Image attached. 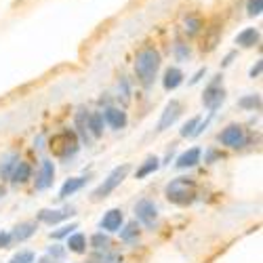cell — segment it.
Instances as JSON below:
<instances>
[{
  "instance_id": "6da1fadb",
  "label": "cell",
  "mask_w": 263,
  "mask_h": 263,
  "mask_svg": "<svg viewBox=\"0 0 263 263\" xmlns=\"http://www.w3.org/2000/svg\"><path fill=\"white\" fill-rule=\"evenodd\" d=\"M158 68H160V53L154 49V47H147L143 51L137 53V59H135V74L139 78V82L143 86H152L156 80V74H158Z\"/></svg>"
},
{
  "instance_id": "7a4b0ae2",
  "label": "cell",
  "mask_w": 263,
  "mask_h": 263,
  "mask_svg": "<svg viewBox=\"0 0 263 263\" xmlns=\"http://www.w3.org/2000/svg\"><path fill=\"white\" fill-rule=\"evenodd\" d=\"M196 194H198V190H196V183L190 179V177H177L166 183L164 187V196L166 200L177 204V206H187L196 200Z\"/></svg>"
},
{
  "instance_id": "3957f363",
  "label": "cell",
  "mask_w": 263,
  "mask_h": 263,
  "mask_svg": "<svg viewBox=\"0 0 263 263\" xmlns=\"http://www.w3.org/2000/svg\"><path fill=\"white\" fill-rule=\"evenodd\" d=\"M49 147L53 152V156H57L59 160H68L72 156H76V152L80 147V139L76 135V130L72 128H63L61 133L53 135L49 141Z\"/></svg>"
},
{
  "instance_id": "277c9868",
  "label": "cell",
  "mask_w": 263,
  "mask_h": 263,
  "mask_svg": "<svg viewBox=\"0 0 263 263\" xmlns=\"http://www.w3.org/2000/svg\"><path fill=\"white\" fill-rule=\"evenodd\" d=\"M128 171H130V166L128 164H122V166H116L112 173L107 175V177L103 179V183L99 185V187H95V192L91 194L93 196V200H101V198H107L109 194H112L124 179H126V175H128Z\"/></svg>"
},
{
  "instance_id": "5b68a950",
  "label": "cell",
  "mask_w": 263,
  "mask_h": 263,
  "mask_svg": "<svg viewBox=\"0 0 263 263\" xmlns=\"http://www.w3.org/2000/svg\"><path fill=\"white\" fill-rule=\"evenodd\" d=\"M223 101H226V89L221 86V76H215V80L206 86L204 93H202V103H204L206 109L215 112V109Z\"/></svg>"
},
{
  "instance_id": "8992f818",
  "label": "cell",
  "mask_w": 263,
  "mask_h": 263,
  "mask_svg": "<svg viewBox=\"0 0 263 263\" xmlns=\"http://www.w3.org/2000/svg\"><path fill=\"white\" fill-rule=\"evenodd\" d=\"M219 141L232 149H238V147L247 145V133L240 124H228L221 133H219Z\"/></svg>"
},
{
  "instance_id": "52a82bcc",
  "label": "cell",
  "mask_w": 263,
  "mask_h": 263,
  "mask_svg": "<svg viewBox=\"0 0 263 263\" xmlns=\"http://www.w3.org/2000/svg\"><path fill=\"white\" fill-rule=\"evenodd\" d=\"M135 217H137V221L143 223L145 228H154L158 223V206L152 200L143 198L135 204Z\"/></svg>"
},
{
  "instance_id": "ba28073f",
  "label": "cell",
  "mask_w": 263,
  "mask_h": 263,
  "mask_svg": "<svg viewBox=\"0 0 263 263\" xmlns=\"http://www.w3.org/2000/svg\"><path fill=\"white\" fill-rule=\"evenodd\" d=\"M179 116H181V103H179L177 99H171V101L166 103V107H164L160 120H158V130L162 133V130L171 128L175 122H177Z\"/></svg>"
},
{
  "instance_id": "9c48e42d",
  "label": "cell",
  "mask_w": 263,
  "mask_h": 263,
  "mask_svg": "<svg viewBox=\"0 0 263 263\" xmlns=\"http://www.w3.org/2000/svg\"><path fill=\"white\" fill-rule=\"evenodd\" d=\"M122 221H124V215L120 209H109L99 221V228L105 232V234H114L122 228Z\"/></svg>"
},
{
  "instance_id": "30bf717a",
  "label": "cell",
  "mask_w": 263,
  "mask_h": 263,
  "mask_svg": "<svg viewBox=\"0 0 263 263\" xmlns=\"http://www.w3.org/2000/svg\"><path fill=\"white\" fill-rule=\"evenodd\" d=\"M74 215V209H59V211H51V209H42L38 213V221L47 223V226H57L61 221H65V219H70Z\"/></svg>"
},
{
  "instance_id": "8fae6325",
  "label": "cell",
  "mask_w": 263,
  "mask_h": 263,
  "mask_svg": "<svg viewBox=\"0 0 263 263\" xmlns=\"http://www.w3.org/2000/svg\"><path fill=\"white\" fill-rule=\"evenodd\" d=\"M53 179H55V164L51 160H42L40 173H38V177H36V190H40V192L49 190L53 185Z\"/></svg>"
},
{
  "instance_id": "7c38bea8",
  "label": "cell",
  "mask_w": 263,
  "mask_h": 263,
  "mask_svg": "<svg viewBox=\"0 0 263 263\" xmlns=\"http://www.w3.org/2000/svg\"><path fill=\"white\" fill-rule=\"evenodd\" d=\"M101 116H103V122L105 124H109V126L116 128V130L124 128L126 122H128L126 112H124V109H120V107H105V112Z\"/></svg>"
},
{
  "instance_id": "4fadbf2b",
  "label": "cell",
  "mask_w": 263,
  "mask_h": 263,
  "mask_svg": "<svg viewBox=\"0 0 263 263\" xmlns=\"http://www.w3.org/2000/svg\"><path fill=\"white\" fill-rule=\"evenodd\" d=\"M200 156H202V149L200 147H190L185 149L183 154L177 156V162H175V166L177 168H192L200 162Z\"/></svg>"
},
{
  "instance_id": "5bb4252c",
  "label": "cell",
  "mask_w": 263,
  "mask_h": 263,
  "mask_svg": "<svg viewBox=\"0 0 263 263\" xmlns=\"http://www.w3.org/2000/svg\"><path fill=\"white\" fill-rule=\"evenodd\" d=\"M259 30H255V28H247V30H242L238 36H236V45H240L242 49H251V47H255V45H259Z\"/></svg>"
},
{
  "instance_id": "9a60e30c",
  "label": "cell",
  "mask_w": 263,
  "mask_h": 263,
  "mask_svg": "<svg viewBox=\"0 0 263 263\" xmlns=\"http://www.w3.org/2000/svg\"><path fill=\"white\" fill-rule=\"evenodd\" d=\"M86 181H89L86 177H72V179H68V181L61 185V190H59V198L63 200V198H68V196L80 192V190L86 185Z\"/></svg>"
},
{
  "instance_id": "2e32d148",
  "label": "cell",
  "mask_w": 263,
  "mask_h": 263,
  "mask_svg": "<svg viewBox=\"0 0 263 263\" xmlns=\"http://www.w3.org/2000/svg\"><path fill=\"white\" fill-rule=\"evenodd\" d=\"M183 82V72L179 68H168L164 72V78H162V86L166 91H175L177 86Z\"/></svg>"
},
{
  "instance_id": "e0dca14e",
  "label": "cell",
  "mask_w": 263,
  "mask_h": 263,
  "mask_svg": "<svg viewBox=\"0 0 263 263\" xmlns=\"http://www.w3.org/2000/svg\"><path fill=\"white\" fill-rule=\"evenodd\" d=\"M30 177H32V166H30L28 162H21V160H19V162L15 164V168H13V173H11L9 179H11L13 183H26Z\"/></svg>"
},
{
  "instance_id": "ac0fdd59",
  "label": "cell",
  "mask_w": 263,
  "mask_h": 263,
  "mask_svg": "<svg viewBox=\"0 0 263 263\" xmlns=\"http://www.w3.org/2000/svg\"><path fill=\"white\" fill-rule=\"evenodd\" d=\"M36 234V221H24V223H19L15 228V232L11 234L15 240H19V242H26L28 238H32Z\"/></svg>"
},
{
  "instance_id": "d6986e66",
  "label": "cell",
  "mask_w": 263,
  "mask_h": 263,
  "mask_svg": "<svg viewBox=\"0 0 263 263\" xmlns=\"http://www.w3.org/2000/svg\"><path fill=\"white\" fill-rule=\"evenodd\" d=\"M76 128H78L80 139L89 143V139H91V133H89V114H86L84 109H78V112H76Z\"/></svg>"
},
{
  "instance_id": "ffe728a7",
  "label": "cell",
  "mask_w": 263,
  "mask_h": 263,
  "mask_svg": "<svg viewBox=\"0 0 263 263\" xmlns=\"http://www.w3.org/2000/svg\"><path fill=\"white\" fill-rule=\"evenodd\" d=\"M160 168V158L158 156H149V158H145V162L137 168V173H135V177L137 179H145L147 175H152V173H156Z\"/></svg>"
},
{
  "instance_id": "44dd1931",
  "label": "cell",
  "mask_w": 263,
  "mask_h": 263,
  "mask_svg": "<svg viewBox=\"0 0 263 263\" xmlns=\"http://www.w3.org/2000/svg\"><path fill=\"white\" fill-rule=\"evenodd\" d=\"M68 249H70L72 253H76V255L86 253V238H84V234H80V232L70 234V236H68Z\"/></svg>"
},
{
  "instance_id": "7402d4cb",
  "label": "cell",
  "mask_w": 263,
  "mask_h": 263,
  "mask_svg": "<svg viewBox=\"0 0 263 263\" xmlns=\"http://www.w3.org/2000/svg\"><path fill=\"white\" fill-rule=\"evenodd\" d=\"M17 162H19L17 154H7L3 160H0V179H9Z\"/></svg>"
},
{
  "instance_id": "603a6c76",
  "label": "cell",
  "mask_w": 263,
  "mask_h": 263,
  "mask_svg": "<svg viewBox=\"0 0 263 263\" xmlns=\"http://www.w3.org/2000/svg\"><path fill=\"white\" fill-rule=\"evenodd\" d=\"M89 133L95 137V139H99L101 135H103V116L101 114H89Z\"/></svg>"
},
{
  "instance_id": "cb8c5ba5",
  "label": "cell",
  "mask_w": 263,
  "mask_h": 263,
  "mask_svg": "<svg viewBox=\"0 0 263 263\" xmlns=\"http://www.w3.org/2000/svg\"><path fill=\"white\" fill-rule=\"evenodd\" d=\"M238 105L242 109H259L261 107V97L259 93H251V95H245L238 99Z\"/></svg>"
},
{
  "instance_id": "d4e9b609",
  "label": "cell",
  "mask_w": 263,
  "mask_h": 263,
  "mask_svg": "<svg viewBox=\"0 0 263 263\" xmlns=\"http://www.w3.org/2000/svg\"><path fill=\"white\" fill-rule=\"evenodd\" d=\"M118 232H120V238L124 240V242H133V240L139 238V226H137V221L126 223V228L124 230H118Z\"/></svg>"
},
{
  "instance_id": "484cf974",
  "label": "cell",
  "mask_w": 263,
  "mask_h": 263,
  "mask_svg": "<svg viewBox=\"0 0 263 263\" xmlns=\"http://www.w3.org/2000/svg\"><path fill=\"white\" fill-rule=\"evenodd\" d=\"M91 247H93L95 251H107V247H109V236L103 234V232H97V234L91 238Z\"/></svg>"
},
{
  "instance_id": "4316f807",
  "label": "cell",
  "mask_w": 263,
  "mask_h": 263,
  "mask_svg": "<svg viewBox=\"0 0 263 263\" xmlns=\"http://www.w3.org/2000/svg\"><path fill=\"white\" fill-rule=\"evenodd\" d=\"M200 28H202V21L198 19V17H187L185 19V34L187 36H196V34H198L200 32Z\"/></svg>"
},
{
  "instance_id": "83f0119b",
  "label": "cell",
  "mask_w": 263,
  "mask_h": 263,
  "mask_svg": "<svg viewBox=\"0 0 263 263\" xmlns=\"http://www.w3.org/2000/svg\"><path fill=\"white\" fill-rule=\"evenodd\" d=\"M198 122H200V118H190L183 124V128L179 130V135L181 137H194V130H196V126H198Z\"/></svg>"
},
{
  "instance_id": "f1b7e54d",
  "label": "cell",
  "mask_w": 263,
  "mask_h": 263,
  "mask_svg": "<svg viewBox=\"0 0 263 263\" xmlns=\"http://www.w3.org/2000/svg\"><path fill=\"white\" fill-rule=\"evenodd\" d=\"M74 230H78V223H70V226H63V228H59V230H55V232H51V238H55V240H59V238H65V236H70Z\"/></svg>"
},
{
  "instance_id": "f546056e",
  "label": "cell",
  "mask_w": 263,
  "mask_h": 263,
  "mask_svg": "<svg viewBox=\"0 0 263 263\" xmlns=\"http://www.w3.org/2000/svg\"><path fill=\"white\" fill-rule=\"evenodd\" d=\"M34 253L32 251H21V253H17L9 263H34Z\"/></svg>"
},
{
  "instance_id": "4dcf8cb0",
  "label": "cell",
  "mask_w": 263,
  "mask_h": 263,
  "mask_svg": "<svg viewBox=\"0 0 263 263\" xmlns=\"http://www.w3.org/2000/svg\"><path fill=\"white\" fill-rule=\"evenodd\" d=\"M118 261H120L118 255H109L107 251H103V253L93 257V263H118Z\"/></svg>"
},
{
  "instance_id": "1f68e13d",
  "label": "cell",
  "mask_w": 263,
  "mask_h": 263,
  "mask_svg": "<svg viewBox=\"0 0 263 263\" xmlns=\"http://www.w3.org/2000/svg\"><path fill=\"white\" fill-rule=\"evenodd\" d=\"M261 11H263V0H249V3H247V13L251 17L261 15Z\"/></svg>"
},
{
  "instance_id": "d6a6232c",
  "label": "cell",
  "mask_w": 263,
  "mask_h": 263,
  "mask_svg": "<svg viewBox=\"0 0 263 263\" xmlns=\"http://www.w3.org/2000/svg\"><path fill=\"white\" fill-rule=\"evenodd\" d=\"M175 51H177V57H179V59H187V57H190V49H187L185 45H181V42H177V45H175Z\"/></svg>"
},
{
  "instance_id": "836d02e7",
  "label": "cell",
  "mask_w": 263,
  "mask_h": 263,
  "mask_svg": "<svg viewBox=\"0 0 263 263\" xmlns=\"http://www.w3.org/2000/svg\"><path fill=\"white\" fill-rule=\"evenodd\" d=\"M11 240H13V236H11L9 232H3V234H0V249H7V247L11 245Z\"/></svg>"
},
{
  "instance_id": "e575fe53",
  "label": "cell",
  "mask_w": 263,
  "mask_h": 263,
  "mask_svg": "<svg viewBox=\"0 0 263 263\" xmlns=\"http://www.w3.org/2000/svg\"><path fill=\"white\" fill-rule=\"evenodd\" d=\"M261 70H263V61L259 59V61H257V63L253 65V68H251V72H249V76H251V78H257V76L261 74Z\"/></svg>"
},
{
  "instance_id": "d590c367",
  "label": "cell",
  "mask_w": 263,
  "mask_h": 263,
  "mask_svg": "<svg viewBox=\"0 0 263 263\" xmlns=\"http://www.w3.org/2000/svg\"><path fill=\"white\" fill-rule=\"evenodd\" d=\"M63 253H65V251H63L61 247H57V245L49 249V257H53V259H61V257H63Z\"/></svg>"
},
{
  "instance_id": "8d00e7d4",
  "label": "cell",
  "mask_w": 263,
  "mask_h": 263,
  "mask_svg": "<svg viewBox=\"0 0 263 263\" xmlns=\"http://www.w3.org/2000/svg\"><path fill=\"white\" fill-rule=\"evenodd\" d=\"M204 74H206V70H204V68H200L198 72H196V74H194V78L190 80V84H196V82H200V78H202Z\"/></svg>"
},
{
  "instance_id": "74e56055",
  "label": "cell",
  "mask_w": 263,
  "mask_h": 263,
  "mask_svg": "<svg viewBox=\"0 0 263 263\" xmlns=\"http://www.w3.org/2000/svg\"><path fill=\"white\" fill-rule=\"evenodd\" d=\"M234 57H236V53H234V51H232V53H228V55H226V59H223V61H221V65H223V68H228V65H230V63H232V59H234Z\"/></svg>"
},
{
  "instance_id": "f35d334b",
  "label": "cell",
  "mask_w": 263,
  "mask_h": 263,
  "mask_svg": "<svg viewBox=\"0 0 263 263\" xmlns=\"http://www.w3.org/2000/svg\"><path fill=\"white\" fill-rule=\"evenodd\" d=\"M38 263H55V259H49V257H42Z\"/></svg>"
},
{
  "instance_id": "ab89813d",
  "label": "cell",
  "mask_w": 263,
  "mask_h": 263,
  "mask_svg": "<svg viewBox=\"0 0 263 263\" xmlns=\"http://www.w3.org/2000/svg\"><path fill=\"white\" fill-rule=\"evenodd\" d=\"M0 196H5V190H0Z\"/></svg>"
}]
</instances>
